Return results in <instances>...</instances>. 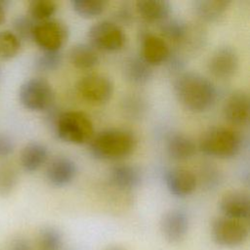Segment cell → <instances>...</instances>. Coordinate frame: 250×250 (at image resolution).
Here are the masks:
<instances>
[{"label": "cell", "mask_w": 250, "mask_h": 250, "mask_svg": "<svg viewBox=\"0 0 250 250\" xmlns=\"http://www.w3.org/2000/svg\"><path fill=\"white\" fill-rule=\"evenodd\" d=\"M48 156L49 149L44 144L30 142L22 147L20 155V162L23 170L31 173L45 164Z\"/></svg>", "instance_id": "19"}, {"label": "cell", "mask_w": 250, "mask_h": 250, "mask_svg": "<svg viewBox=\"0 0 250 250\" xmlns=\"http://www.w3.org/2000/svg\"><path fill=\"white\" fill-rule=\"evenodd\" d=\"M1 74H2V72H1V69H0V79H1Z\"/></svg>", "instance_id": "36"}, {"label": "cell", "mask_w": 250, "mask_h": 250, "mask_svg": "<svg viewBox=\"0 0 250 250\" xmlns=\"http://www.w3.org/2000/svg\"><path fill=\"white\" fill-rule=\"evenodd\" d=\"M90 143L91 154L100 160H118L130 155L136 148L134 134L120 128H109L94 135Z\"/></svg>", "instance_id": "2"}, {"label": "cell", "mask_w": 250, "mask_h": 250, "mask_svg": "<svg viewBox=\"0 0 250 250\" xmlns=\"http://www.w3.org/2000/svg\"><path fill=\"white\" fill-rule=\"evenodd\" d=\"M35 24L36 22L27 15H20L13 21V32L20 40H30Z\"/></svg>", "instance_id": "31"}, {"label": "cell", "mask_w": 250, "mask_h": 250, "mask_svg": "<svg viewBox=\"0 0 250 250\" xmlns=\"http://www.w3.org/2000/svg\"><path fill=\"white\" fill-rule=\"evenodd\" d=\"M160 32L164 40L167 39L174 43H181L187 38L188 26L181 19L168 18L161 22Z\"/></svg>", "instance_id": "24"}, {"label": "cell", "mask_w": 250, "mask_h": 250, "mask_svg": "<svg viewBox=\"0 0 250 250\" xmlns=\"http://www.w3.org/2000/svg\"><path fill=\"white\" fill-rule=\"evenodd\" d=\"M76 91L84 101L94 104H101L110 100L113 95L114 85L108 76L92 73L81 77L76 82Z\"/></svg>", "instance_id": "8"}, {"label": "cell", "mask_w": 250, "mask_h": 250, "mask_svg": "<svg viewBox=\"0 0 250 250\" xmlns=\"http://www.w3.org/2000/svg\"><path fill=\"white\" fill-rule=\"evenodd\" d=\"M70 4L75 14L84 19L100 16L106 6V2L102 0H72Z\"/></svg>", "instance_id": "28"}, {"label": "cell", "mask_w": 250, "mask_h": 250, "mask_svg": "<svg viewBox=\"0 0 250 250\" xmlns=\"http://www.w3.org/2000/svg\"><path fill=\"white\" fill-rule=\"evenodd\" d=\"M151 66L141 56H132L125 61L124 75L127 80L135 84H144L152 77Z\"/></svg>", "instance_id": "22"}, {"label": "cell", "mask_w": 250, "mask_h": 250, "mask_svg": "<svg viewBox=\"0 0 250 250\" xmlns=\"http://www.w3.org/2000/svg\"><path fill=\"white\" fill-rule=\"evenodd\" d=\"M19 182V174L13 164L8 161H0V196L10 195Z\"/></svg>", "instance_id": "27"}, {"label": "cell", "mask_w": 250, "mask_h": 250, "mask_svg": "<svg viewBox=\"0 0 250 250\" xmlns=\"http://www.w3.org/2000/svg\"><path fill=\"white\" fill-rule=\"evenodd\" d=\"M164 183L168 191L176 197H187L197 185L195 175L185 168H170L164 173Z\"/></svg>", "instance_id": "15"}, {"label": "cell", "mask_w": 250, "mask_h": 250, "mask_svg": "<svg viewBox=\"0 0 250 250\" xmlns=\"http://www.w3.org/2000/svg\"><path fill=\"white\" fill-rule=\"evenodd\" d=\"M68 59L71 64L79 69H89L99 63L100 58L95 50L89 43H76L69 52Z\"/></svg>", "instance_id": "21"}, {"label": "cell", "mask_w": 250, "mask_h": 250, "mask_svg": "<svg viewBox=\"0 0 250 250\" xmlns=\"http://www.w3.org/2000/svg\"><path fill=\"white\" fill-rule=\"evenodd\" d=\"M62 245V234L59 229L53 226L43 227L37 234V246L39 250H60Z\"/></svg>", "instance_id": "26"}, {"label": "cell", "mask_w": 250, "mask_h": 250, "mask_svg": "<svg viewBox=\"0 0 250 250\" xmlns=\"http://www.w3.org/2000/svg\"><path fill=\"white\" fill-rule=\"evenodd\" d=\"M140 17L148 22H162L169 18L172 5L166 0H142L136 2Z\"/></svg>", "instance_id": "18"}, {"label": "cell", "mask_w": 250, "mask_h": 250, "mask_svg": "<svg viewBox=\"0 0 250 250\" xmlns=\"http://www.w3.org/2000/svg\"><path fill=\"white\" fill-rule=\"evenodd\" d=\"M166 151L175 160H187L196 152V145L191 138L182 133L171 134L166 142Z\"/></svg>", "instance_id": "20"}, {"label": "cell", "mask_w": 250, "mask_h": 250, "mask_svg": "<svg viewBox=\"0 0 250 250\" xmlns=\"http://www.w3.org/2000/svg\"><path fill=\"white\" fill-rule=\"evenodd\" d=\"M77 174L76 163L66 156H56L47 165L46 179L56 188L69 185Z\"/></svg>", "instance_id": "16"}, {"label": "cell", "mask_w": 250, "mask_h": 250, "mask_svg": "<svg viewBox=\"0 0 250 250\" xmlns=\"http://www.w3.org/2000/svg\"><path fill=\"white\" fill-rule=\"evenodd\" d=\"M239 65L237 52L231 46H220L210 56L207 68L216 78L229 79L232 77Z\"/></svg>", "instance_id": "10"}, {"label": "cell", "mask_w": 250, "mask_h": 250, "mask_svg": "<svg viewBox=\"0 0 250 250\" xmlns=\"http://www.w3.org/2000/svg\"><path fill=\"white\" fill-rule=\"evenodd\" d=\"M67 38V26L57 20L36 22L32 33V40L42 51H61Z\"/></svg>", "instance_id": "9"}, {"label": "cell", "mask_w": 250, "mask_h": 250, "mask_svg": "<svg viewBox=\"0 0 250 250\" xmlns=\"http://www.w3.org/2000/svg\"><path fill=\"white\" fill-rule=\"evenodd\" d=\"M58 10L57 2L53 0H32L28 4L27 16L35 22L51 20Z\"/></svg>", "instance_id": "25"}, {"label": "cell", "mask_w": 250, "mask_h": 250, "mask_svg": "<svg viewBox=\"0 0 250 250\" xmlns=\"http://www.w3.org/2000/svg\"><path fill=\"white\" fill-rule=\"evenodd\" d=\"M219 209L222 216L248 221L250 216V197L244 190H230L219 200Z\"/></svg>", "instance_id": "14"}, {"label": "cell", "mask_w": 250, "mask_h": 250, "mask_svg": "<svg viewBox=\"0 0 250 250\" xmlns=\"http://www.w3.org/2000/svg\"><path fill=\"white\" fill-rule=\"evenodd\" d=\"M6 1L0 0V25L5 21L6 20Z\"/></svg>", "instance_id": "34"}, {"label": "cell", "mask_w": 250, "mask_h": 250, "mask_svg": "<svg viewBox=\"0 0 250 250\" xmlns=\"http://www.w3.org/2000/svg\"><path fill=\"white\" fill-rule=\"evenodd\" d=\"M189 219L188 214L179 208H173L163 213L160 219V230L169 243H180L188 234Z\"/></svg>", "instance_id": "11"}, {"label": "cell", "mask_w": 250, "mask_h": 250, "mask_svg": "<svg viewBox=\"0 0 250 250\" xmlns=\"http://www.w3.org/2000/svg\"><path fill=\"white\" fill-rule=\"evenodd\" d=\"M9 250H32L29 241L23 237H16L9 244Z\"/></svg>", "instance_id": "33"}, {"label": "cell", "mask_w": 250, "mask_h": 250, "mask_svg": "<svg viewBox=\"0 0 250 250\" xmlns=\"http://www.w3.org/2000/svg\"><path fill=\"white\" fill-rule=\"evenodd\" d=\"M55 93L52 85L43 77H31L19 89V100L23 107L31 111L48 110L53 105Z\"/></svg>", "instance_id": "5"}, {"label": "cell", "mask_w": 250, "mask_h": 250, "mask_svg": "<svg viewBox=\"0 0 250 250\" xmlns=\"http://www.w3.org/2000/svg\"><path fill=\"white\" fill-rule=\"evenodd\" d=\"M89 44L95 50L116 52L123 48L126 36L123 29L110 21H101L92 24L87 33Z\"/></svg>", "instance_id": "7"}, {"label": "cell", "mask_w": 250, "mask_h": 250, "mask_svg": "<svg viewBox=\"0 0 250 250\" xmlns=\"http://www.w3.org/2000/svg\"><path fill=\"white\" fill-rule=\"evenodd\" d=\"M109 179L119 189L130 190L138 188L143 181L142 170L132 164H117L110 169Z\"/></svg>", "instance_id": "17"}, {"label": "cell", "mask_w": 250, "mask_h": 250, "mask_svg": "<svg viewBox=\"0 0 250 250\" xmlns=\"http://www.w3.org/2000/svg\"><path fill=\"white\" fill-rule=\"evenodd\" d=\"M223 113L229 123L237 126H246L250 117L248 94L242 90L232 92L224 103Z\"/></svg>", "instance_id": "13"}, {"label": "cell", "mask_w": 250, "mask_h": 250, "mask_svg": "<svg viewBox=\"0 0 250 250\" xmlns=\"http://www.w3.org/2000/svg\"><path fill=\"white\" fill-rule=\"evenodd\" d=\"M173 91L180 104L195 113L212 108L218 96L214 83L194 71H184L178 74L173 82Z\"/></svg>", "instance_id": "1"}, {"label": "cell", "mask_w": 250, "mask_h": 250, "mask_svg": "<svg viewBox=\"0 0 250 250\" xmlns=\"http://www.w3.org/2000/svg\"><path fill=\"white\" fill-rule=\"evenodd\" d=\"M229 5V0H196L192 2V9L199 19L212 22L219 20Z\"/></svg>", "instance_id": "23"}, {"label": "cell", "mask_w": 250, "mask_h": 250, "mask_svg": "<svg viewBox=\"0 0 250 250\" xmlns=\"http://www.w3.org/2000/svg\"><path fill=\"white\" fill-rule=\"evenodd\" d=\"M140 56L150 66L160 65L166 62L171 54L170 47L166 40L147 30H144L140 36Z\"/></svg>", "instance_id": "12"}, {"label": "cell", "mask_w": 250, "mask_h": 250, "mask_svg": "<svg viewBox=\"0 0 250 250\" xmlns=\"http://www.w3.org/2000/svg\"><path fill=\"white\" fill-rule=\"evenodd\" d=\"M62 62L61 51H42L34 60V66L43 72L54 71L60 67Z\"/></svg>", "instance_id": "30"}, {"label": "cell", "mask_w": 250, "mask_h": 250, "mask_svg": "<svg viewBox=\"0 0 250 250\" xmlns=\"http://www.w3.org/2000/svg\"><path fill=\"white\" fill-rule=\"evenodd\" d=\"M211 235L217 245L234 248L248 239L249 227L246 221L220 216L212 222Z\"/></svg>", "instance_id": "6"}, {"label": "cell", "mask_w": 250, "mask_h": 250, "mask_svg": "<svg viewBox=\"0 0 250 250\" xmlns=\"http://www.w3.org/2000/svg\"><path fill=\"white\" fill-rule=\"evenodd\" d=\"M105 250H126L125 248L118 246V245H114V246H108Z\"/></svg>", "instance_id": "35"}, {"label": "cell", "mask_w": 250, "mask_h": 250, "mask_svg": "<svg viewBox=\"0 0 250 250\" xmlns=\"http://www.w3.org/2000/svg\"><path fill=\"white\" fill-rule=\"evenodd\" d=\"M15 142L8 134L0 132V159L6 158L14 152Z\"/></svg>", "instance_id": "32"}, {"label": "cell", "mask_w": 250, "mask_h": 250, "mask_svg": "<svg viewBox=\"0 0 250 250\" xmlns=\"http://www.w3.org/2000/svg\"><path fill=\"white\" fill-rule=\"evenodd\" d=\"M54 124L55 132L62 141L83 145L92 140L94 136V125L85 112L69 110L59 113Z\"/></svg>", "instance_id": "4"}, {"label": "cell", "mask_w": 250, "mask_h": 250, "mask_svg": "<svg viewBox=\"0 0 250 250\" xmlns=\"http://www.w3.org/2000/svg\"><path fill=\"white\" fill-rule=\"evenodd\" d=\"M21 40L10 30L0 31V61H8L18 55Z\"/></svg>", "instance_id": "29"}, {"label": "cell", "mask_w": 250, "mask_h": 250, "mask_svg": "<svg viewBox=\"0 0 250 250\" xmlns=\"http://www.w3.org/2000/svg\"><path fill=\"white\" fill-rule=\"evenodd\" d=\"M240 134L227 127H212L206 130L199 140V149L205 155L229 159L236 156L242 146Z\"/></svg>", "instance_id": "3"}]
</instances>
